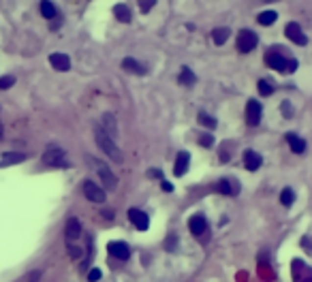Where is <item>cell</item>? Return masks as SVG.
I'll return each mask as SVG.
<instances>
[{
	"label": "cell",
	"instance_id": "1",
	"mask_svg": "<svg viewBox=\"0 0 312 282\" xmlns=\"http://www.w3.org/2000/svg\"><path fill=\"white\" fill-rule=\"evenodd\" d=\"M263 60H265V64L269 69L278 70V73H293V70H297V67H299V62L295 60V58L285 56L278 49L265 51V58H263Z\"/></svg>",
	"mask_w": 312,
	"mask_h": 282
},
{
	"label": "cell",
	"instance_id": "2",
	"mask_svg": "<svg viewBox=\"0 0 312 282\" xmlns=\"http://www.w3.org/2000/svg\"><path fill=\"white\" fill-rule=\"evenodd\" d=\"M94 139H96V145H98V148H101L114 163H122V161H124V156H122V150L118 148V143L109 137L107 133L103 131V128H98V126L94 128Z\"/></svg>",
	"mask_w": 312,
	"mask_h": 282
},
{
	"label": "cell",
	"instance_id": "3",
	"mask_svg": "<svg viewBox=\"0 0 312 282\" xmlns=\"http://www.w3.org/2000/svg\"><path fill=\"white\" fill-rule=\"evenodd\" d=\"M235 43H238V49L242 51V54H250V51L257 49L259 37H257V32H252V30H248V28H244V30L238 32V39H235Z\"/></svg>",
	"mask_w": 312,
	"mask_h": 282
},
{
	"label": "cell",
	"instance_id": "4",
	"mask_svg": "<svg viewBox=\"0 0 312 282\" xmlns=\"http://www.w3.org/2000/svg\"><path fill=\"white\" fill-rule=\"evenodd\" d=\"M41 161H43V164H47V167H69V163L64 161V150L58 148V145H49Z\"/></svg>",
	"mask_w": 312,
	"mask_h": 282
},
{
	"label": "cell",
	"instance_id": "5",
	"mask_svg": "<svg viewBox=\"0 0 312 282\" xmlns=\"http://www.w3.org/2000/svg\"><path fill=\"white\" fill-rule=\"evenodd\" d=\"M90 163H94V169H96V173H98V178H101L105 182V186L109 188V190H116V186H118V178L114 173H111V169L107 167V164H103L101 161H96V158H88Z\"/></svg>",
	"mask_w": 312,
	"mask_h": 282
},
{
	"label": "cell",
	"instance_id": "6",
	"mask_svg": "<svg viewBox=\"0 0 312 282\" xmlns=\"http://www.w3.org/2000/svg\"><path fill=\"white\" fill-rule=\"evenodd\" d=\"M81 190H84V197L88 199V201H92V203H105V199H107V192H105L101 186L94 184V182H90V180H84Z\"/></svg>",
	"mask_w": 312,
	"mask_h": 282
},
{
	"label": "cell",
	"instance_id": "7",
	"mask_svg": "<svg viewBox=\"0 0 312 282\" xmlns=\"http://www.w3.org/2000/svg\"><path fill=\"white\" fill-rule=\"evenodd\" d=\"M285 37L289 39V41H293L295 45H308V37L304 34V30H302V26H299L297 22H289L285 26Z\"/></svg>",
	"mask_w": 312,
	"mask_h": 282
},
{
	"label": "cell",
	"instance_id": "8",
	"mask_svg": "<svg viewBox=\"0 0 312 282\" xmlns=\"http://www.w3.org/2000/svg\"><path fill=\"white\" fill-rule=\"evenodd\" d=\"M261 116H263V107L257 98H250L246 103V124L248 126H257L261 122Z\"/></svg>",
	"mask_w": 312,
	"mask_h": 282
},
{
	"label": "cell",
	"instance_id": "9",
	"mask_svg": "<svg viewBox=\"0 0 312 282\" xmlns=\"http://www.w3.org/2000/svg\"><path fill=\"white\" fill-rule=\"evenodd\" d=\"M293 280L295 282H312V267L299 258H293Z\"/></svg>",
	"mask_w": 312,
	"mask_h": 282
},
{
	"label": "cell",
	"instance_id": "10",
	"mask_svg": "<svg viewBox=\"0 0 312 282\" xmlns=\"http://www.w3.org/2000/svg\"><path fill=\"white\" fill-rule=\"evenodd\" d=\"M107 252L114 258H118V261H128L131 258V246H128L126 242H109L107 244Z\"/></svg>",
	"mask_w": 312,
	"mask_h": 282
},
{
	"label": "cell",
	"instance_id": "11",
	"mask_svg": "<svg viewBox=\"0 0 312 282\" xmlns=\"http://www.w3.org/2000/svg\"><path fill=\"white\" fill-rule=\"evenodd\" d=\"M128 220H131L135 225V229H139V231H148V229H150V216L145 214L144 210L131 208V210H128Z\"/></svg>",
	"mask_w": 312,
	"mask_h": 282
},
{
	"label": "cell",
	"instance_id": "12",
	"mask_svg": "<svg viewBox=\"0 0 312 282\" xmlns=\"http://www.w3.org/2000/svg\"><path fill=\"white\" fill-rule=\"evenodd\" d=\"M188 231L195 235V237L203 235L205 231H208V220H205V216H203V214L191 216V220H188Z\"/></svg>",
	"mask_w": 312,
	"mask_h": 282
},
{
	"label": "cell",
	"instance_id": "13",
	"mask_svg": "<svg viewBox=\"0 0 312 282\" xmlns=\"http://www.w3.org/2000/svg\"><path fill=\"white\" fill-rule=\"evenodd\" d=\"M216 192H220V195H227V197L240 195V182H238V180H227V178H222L218 184H216Z\"/></svg>",
	"mask_w": 312,
	"mask_h": 282
},
{
	"label": "cell",
	"instance_id": "14",
	"mask_svg": "<svg viewBox=\"0 0 312 282\" xmlns=\"http://www.w3.org/2000/svg\"><path fill=\"white\" fill-rule=\"evenodd\" d=\"M188 167H191V154H188L186 150L178 152V156H175V164H173V173L182 178V175H186Z\"/></svg>",
	"mask_w": 312,
	"mask_h": 282
},
{
	"label": "cell",
	"instance_id": "15",
	"mask_svg": "<svg viewBox=\"0 0 312 282\" xmlns=\"http://www.w3.org/2000/svg\"><path fill=\"white\" fill-rule=\"evenodd\" d=\"M242 161H244V167L248 169V171H257V169L263 164V156L255 150H246L242 154Z\"/></svg>",
	"mask_w": 312,
	"mask_h": 282
},
{
	"label": "cell",
	"instance_id": "16",
	"mask_svg": "<svg viewBox=\"0 0 312 282\" xmlns=\"http://www.w3.org/2000/svg\"><path fill=\"white\" fill-rule=\"evenodd\" d=\"M26 161L28 154H24V152H4V154H0V167H11V164H20Z\"/></svg>",
	"mask_w": 312,
	"mask_h": 282
},
{
	"label": "cell",
	"instance_id": "17",
	"mask_svg": "<svg viewBox=\"0 0 312 282\" xmlns=\"http://www.w3.org/2000/svg\"><path fill=\"white\" fill-rule=\"evenodd\" d=\"M49 64L54 70H60V73H67L71 70V58L67 54H51L49 56Z\"/></svg>",
	"mask_w": 312,
	"mask_h": 282
},
{
	"label": "cell",
	"instance_id": "18",
	"mask_svg": "<svg viewBox=\"0 0 312 282\" xmlns=\"http://www.w3.org/2000/svg\"><path fill=\"white\" fill-rule=\"evenodd\" d=\"M122 69H124L126 73H133V75H145L148 73V69H145L139 60H135V58H124V60H122Z\"/></svg>",
	"mask_w": 312,
	"mask_h": 282
},
{
	"label": "cell",
	"instance_id": "19",
	"mask_svg": "<svg viewBox=\"0 0 312 282\" xmlns=\"http://www.w3.org/2000/svg\"><path fill=\"white\" fill-rule=\"evenodd\" d=\"M64 235H67V239L71 242V239H77L81 235V222L75 218V216H71V218L67 220V227H64Z\"/></svg>",
	"mask_w": 312,
	"mask_h": 282
},
{
	"label": "cell",
	"instance_id": "20",
	"mask_svg": "<svg viewBox=\"0 0 312 282\" xmlns=\"http://www.w3.org/2000/svg\"><path fill=\"white\" fill-rule=\"evenodd\" d=\"M103 131L107 133L111 139L118 137V122H116V116L109 114V111H105V114H103Z\"/></svg>",
	"mask_w": 312,
	"mask_h": 282
},
{
	"label": "cell",
	"instance_id": "21",
	"mask_svg": "<svg viewBox=\"0 0 312 282\" xmlns=\"http://www.w3.org/2000/svg\"><path fill=\"white\" fill-rule=\"evenodd\" d=\"M287 143H289V148L295 152V154H304L306 152V141L295 133H287Z\"/></svg>",
	"mask_w": 312,
	"mask_h": 282
},
{
	"label": "cell",
	"instance_id": "22",
	"mask_svg": "<svg viewBox=\"0 0 312 282\" xmlns=\"http://www.w3.org/2000/svg\"><path fill=\"white\" fill-rule=\"evenodd\" d=\"M114 15H116V20L118 22H122V24H128V22H131L133 20V13H131V9H128L126 7V4H116V7H114Z\"/></svg>",
	"mask_w": 312,
	"mask_h": 282
},
{
	"label": "cell",
	"instance_id": "23",
	"mask_svg": "<svg viewBox=\"0 0 312 282\" xmlns=\"http://www.w3.org/2000/svg\"><path fill=\"white\" fill-rule=\"evenodd\" d=\"M229 37H231V30L225 28V26L214 28V30H212V41H214V45H225Z\"/></svg>",
	"mask_w": 312,
	"mask_h": 282
},
{
	"label": "cell",
	"instance_id": "24",
	"mask_svg": "<svg viewBox=\"0 0 312 282\" xmlns=\"http://www.w3.org/2000/svg\"><path fill=\"white\" fill-rule=\"evenodd\" d=\"M39 9H41V15H43L45 20H54V17L58 15V9H56V4L51 2V0H41Z\"/></svg>",
	"mask_w": 312,
	"mask_h": 282
},
{
	"label": "cell",
	"instance_id": "25",
	"mask_svg": "<svg viewBox=\"0 0 312 282\" xmlns=\"http://www.w3.org/2000/svg\"><path fill=\"white\" fill-rule=\"evenodd\" d=\"M180 84L182 86H188V88H191V86H195V81H197V75L195 73H192V70L191 69H188V67H182V70H180Z\"/></svg>",
	"mask_w": 312,
	"mask_h": 282
},
{
	"label": "cell",
	"instance_id": "26",
	"mask_svg": "<svg viewBox=\"0 0 312 282\" xmlns=\"http://www.w3.org/2000/svg\"><path fill=\"white\" fill-rule=\"evenodd\" d=\"M276 20H278V13H276V11H263V13L257 15V22L261 24V26H272Z\"/></svg>",
	"mask_w": 312,
	"mask_h": 282
},
{
	"label": "cell",
	"instance_id": "27",
	"mask_svg": "<svg viewBox=\"0 0 312 282\" xmlns=\"http://www.w3.org/2000/svg\"><path fill=\"white\" fill-rule=\"evenodd\" d=\"M197 120H199V124L201 126H205V128H216V124H218V122H216V118H212L210 114H205V111H199L197 114Z\"/></svg>",
	"mask_w": 312,
	"mask_h": 282
},
{
	"label": "cell",
	"instance_id": "28",
	"mask_svg": "<svg viewBox=\"0 0 312 282\" xmlns=\"http://www.w3.org/2000/svg\"><path fill=\"white\" fill-rule=\"evenodd\" d=\"M280 203L285 205V208H291V205L295 203V192H293V188H282L280 190Z\"/></svg>",
	"mask_w": 312,
	"mask_h": 282
},
{
	"label": "cell",
	"instance_id": "29",
	"mask_svg": "<svg viewBox=\"0 0 312 282\" xmlns=\"http://www.w3.org/2000/svg\"><path fill=\"white\" fill-rule=\"evenodd\" d=\"M257 90H259V94H261V96H272V94H274V86L269 84L267 79H259Z\"/></svg>",
	"mask_w": 312,
	"mask_h": 282
},
{
	"label": "cell",
	"instance_id": "30",
	"mask_svg": "<svg viewBox=\"0 0 312 282\" xmlns=\"http://www.w3.org/2000/svg\"><path fill=\"white\" fill-rule=\"evenodd\" d=\"M137 4H139V11H141V13H150V11L154 9L156 0H137Z\"/></svg>",
	"mask_w": 312,
	"mask_h": 282
},
{
	"label": "cell",
	"instance_id": "31",
	"mask_svg": "<svg viewBox=\"0 0 312 282\" xmlns=\"http://www.w3.org/2000/svg\"><path fill=\"white\" fill-rule=\"evenodd\" d=\"M280 111H282V116H285L287 120H291V118H293V114H295V111H293V105H291V101H282V105H280Z\"/></svg>",
	"mask_w": 312,
	"mask_h": 282
},
{
	"label": "cell",
	"instance_id": "32",
	"mask_svg": "<svg viewBox=\"0 0 312 282\" xmlns=\"http://www.w3.org/2000/svg\"><path fill=\"white\" fill-rule=\"evenodd\" d=\"M11 86H15L13 75H4V77H0V90H9Z\"/></svg>",
	"mask_w": 312,
	"mask_h": 282
},
{
	"label": "cell",
	"instance_id": "33",
	"mask_svg": "<svg viewBox=\"0 0 312 282\" xmlns=\"http://www.w3.org/2000/svg\"><path fill=\"white\" fill-rule=\"evenodd\" d=\"M199 145H203V148H212V145H214V137H212L210 133L199 135Z\"/></svg>",
	"mask_w": 312,
	"mask_h": 282
},
{
	"label": "cell",
	"instance_id": "34",
	"mask_svg": "<svg viewBox=\"0 0 312 282\" xmlns=\"http://www.w3.org/2000/svg\"><path fill=\"white\" fill-rule=\"evenodd\" d=\"M101 269H98V267H92L90 269V272H88V282H98V280H101Z\"/></svg>",
	"mask_w": 312,
	"mask_h": 282
},
{
	"label": "cell",
	"instance_id": "35",
	"mask_svg": "<svg viewBox=\"0 0 312 282\" xmlns=\"http://www.w3.org/2000/svg\"><path fill=\"white\" fill-rule=\"evenodd\" d=\"M175 244H178V237H175V235L171 233V235H169V237H167V242H165V248H167L169 252H173Z\"/></svg>",
	"mask_w": 312,
	"mask_h": 282
},
{
	"label": "cell",
	"instance_id": "36",
	"mask_svg": "<svg viewBox=\"0 0 312 282\" xmlns=\"http://www.w3.org/2000/svg\"><path fill=\"white\" fill-rule=\"evenodd\" d=\"M69 257L71 258H79L81 257V248H79V246H71L69 244Z\"/></svg>",
	"mask_w": 312,
	"mask_h": 282
},
{
	"label": "cell",
	"instance_id": "37",
	"mask_svg": "<svg viewBox=\"0 0 312 282\" xmlns=\"http://www.w3.org/2000/svg\"><path fill=\"white\" fill-rule=\"evenodd\" d=\"M302 246L306 248V252H308V255H312V239H310V237H302Z\"/></svg>",
	"mask_w": 312,
	"mask_h": 282
},
{
	"label": "cell",
	"instance_id": "38",
	"mask_svg": "<svg viewBox=\"0 0 312 282\" xmlns=\"http://www.w3.org/2000/svg\"><path fill=\"white\" fill-rule=\"evenodd\" d=\"M161 188H163V190L165 192H173V184H171V182H167V180H161Z\"/></svg>",
	"mask_w": 312,
	"mask_h": 282
},
{
	"label": "cell",
	"instance_id": "39",
	"mask_svg": "<svg viewBox=\"0 0 312 282\" xmlns=\"http://www.w3.org/2000/svg\"><path fill=\"white\" fill-rule=\"evenodd\" d=\"M101 216H103L105 220H114V212H111V210H103Z\"/></svg>",
	"mask_w": 312,
	"mask_h": 282
},
{
	"label": "cell",
	"instance_id": "40",
	"mask_svg": "<svg viewBox=\"0 0 312 282\" xmlns=\"http://www.w3.org/2000/svg\"><path fill=\"white\" fill-rule=\"evenodd\" d=\"M148 175H150V178H158V180H163V173L158 171V169H150Z\"/></svg>",
	"mask_w": 312,
	"mask_h": 282
},
{
	"label": "cell",
	"instance_id": "41",
	"mask_svg": "<svg viewBox=\"0 0 312 282\" xmlns=\"http://www.w3.org/2000/svg\"><path fill=\"white\" fill-rule=\"evenodd\" d=\"M2 133H4V126H2V122H0V137H2Z\"/></svg>",
	"mask_w": 312,
	"mask_h": 282
}]
</instances>
